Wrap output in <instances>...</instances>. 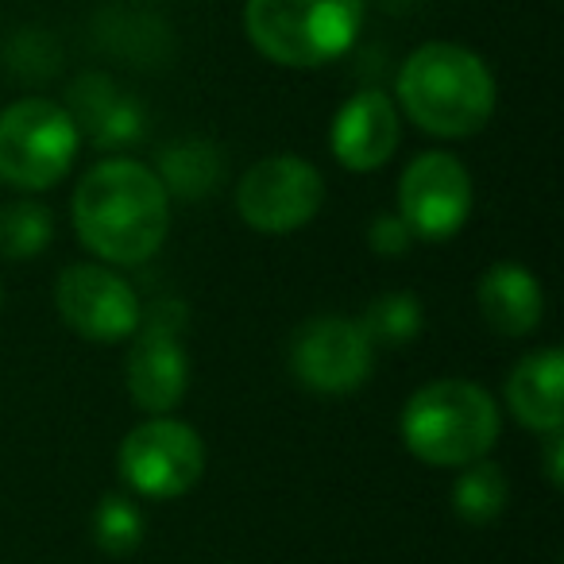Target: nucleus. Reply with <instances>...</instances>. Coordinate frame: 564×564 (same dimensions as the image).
Wrapping results in <instances>:
<instances>
[{
  "label": "nucleus",
  "mask_w": 564,
  "mask_h": 564,
  "mask_svg": "<svg viewBox=\"0 0 564 564\" xmlns=\"http://www.w3.org/2000/svg\"><path fill=\"white\" fill-rule=\"evenodd\" d=\"M402 445L430 468L484 460L502 430L499 402L471 379H433L402 406Z\"/></svg>",
  "instance_id": "obj_3"
},
{
  "label": "nucleus",
  "mask_w": 564,
  "mask_h": 564,
  "mask_svg": "<svg viewBox=\"0 0 564 564\" xmlns=\"http://www.w3.org/2000/svg\"><path fill=\"white\" fill-rule=\"evenodd\" d=\"M422 325H425V310L410 291L383 294V299L371 302V306L364 310V317H360V329L368 333V340L376 348L410 345V340H417Z\"/></svg>",
  "instance_id": "obj_18"
},
{
  "label": "nucleus",
  "mask_w": 564,
  "mask_h": 564,
  "mask_svg": "<svg viewBox=\"0 0 564 564\" xmlns=\"http://www.w3.org/2000/svg\"><path fill=\"white\" fill-rule=\"evenodd\" d=\"M510 499V484H507V471L499 468L495 460H471L460 468L453 484V510L460 522L468 525H487L507 510Z\"/></svg>",
  "instance_id": "obj_15"
},
{
  "label": "nucleus",
  "mask_w": 564,
  "mask_h": 564,
  "mask_svg": "<svg viewBox=\"0 0 564 564\" xmlns=\"http://www.w3.org/2000/svg\"><path fill=\"white\" fill-rule=\"evenodd\" d=\"M0 302H4V291H0Z\"/></svg>",
  "instance_id": "obj_22"
},
{
  "label": "nucleus",
  "mask_w": 564,
  "mask_h": 564,
  "mask_svg": "<svg viewBox=\"0 0 564 564\" xmlns=\"http://www.w3.org/2000/svg\"><path fill=\"white\" fill-rule=\"evenodd\" d=\"M58 317L70 325L78 337L120 345L143 322V306L135 291L109 271L105 263H70L55 282Z\"/></svg>",
  "instance_id": "obj_10"
},
{
  "label": "nucleus",
  "mask_w": 564,
  "mask_h": 564,
  "mask_svg": "<svg viewBox=\"0 0 564 564\" xmlns=\"http://www.w3.org/2000/svg\"><path fill=\"white\" fill-rule=\"evenodd\" d=\"M291 371L314 394H352L376 368V345L352 317H310L286 345Z\"/></svg>",
  "instance_id": "obj_8"
},
{
  "label": "nucleus",
  "mask_w": 564,
  "mask_h": 564,
  "mask_svg": "<svg viewBox=\"0 0 564 564\" xmlns=\"http://www.w3.org/2000/svg\"><path fill=\"white\" fill-rule=\"evenodd\" d=\"M159 178H163L166 194H182V197H202L213 189L220 174V159L209 143L202 140H182L174 148H166L159 155Z\"/></svg>",
  "instance_id": "obj_17"
},
{
  "label": "nucleus",
  "mask_w": 564,
  "mask_h": 564,
  "mask_svg": "<svg viewBox=\"0 0 564 564\" xmlns=\"http://www.w3.org/2000/svg\"><path fill=\"white\" fill-rule=\"evenodd\" d=\"M402 140V117L399 105L383 94V89H360L340 105L337 120H333V155L345 171L371 174L379 166L391 163Z\"/></svg>",
  "instance_id": "obj_12"
},
{
  "label": "nucleus",
  "mask_w": 564,
  "mask_h": 564,
  "mask_svg": "<svg viewBox=\"0 0 564 564\" xmlns=\"http://www.w3.org/2000/svg\"><path fill=\"white\" fill-rule=\"evenodd\" d=\"M507 406L518 425L533 433L564 430V356L561 348H538L522 356L507 379Z\"/></svg>",
  "instance_id": "obj_14"
},
{
  "label": "nucleus",
  "mask_w": 564,
  "mask_h": 564,
  "mask_svg": "<svg viewBox=\"0 0 564 564\" xmlns=\"http://www.w3.org/2000/svg\"><path fill=\"white\" fill-rule=\"evenodd\" d=\"M143 533H148V518H143L140 502L132 495H105L94 510V541L109 556H128L140 549Z\"/></svg>",
  "instance_id": "obj_19"
},
{
  "label": "nucleus",
  "mask_w": 564,
  "mask_h": 564,
  "mask_svg": "<svg viewBox=\"0 0 564 564\" xmlns=\"http://www.w3.org/2000/svg\"><path fill=\"white\" fill-rule=\"evenodd\" d=\"M117 468L120 479L143 499H182L205 471L202 433L178 417H148L120 441Z\"/></svg>",
  "instance_id": "obj_6"
},
{
  "label": "nucleus",
  "mask_w": 564,
  "mask_h": 564,
  "mask_svg": "<svg viewBox=\"0 0 564 564\" xmlns=\"http://www.w3.org/2000/svg\"><path fill=\"white\" fill-rule=\"evenodd\" d=\"M74 228L101 263H148L171 228V194L151 166L105 159L89 166L74 189Z\"/></svg>",
  "instance_id": "obj_1"
},
{
  "label": "nucleus",
  "mask_w": 564,
  "mask_h": 564,
  "mask_svg": "<svg viewBox=\"0 0 564 564\" xmlns=\"http://www.w3.org/2000/svg\"><path fill=\"white\" fill-rule=\"evenodd\" d=\"M399 217L414 240H448L471 217V174L448 151H422L399 178Z\"/></svg>",
  "instance_id": "obj_9"
},
{
  "label": "nucleus",
  "mask_w": 564,
  "mask_h": 564,
  "mask_svg": "<svg viewBox=\"0 0 564 564\" xmlns=\"http://www.w3.org/2000/svg\"><path fill=\"white\" fill-rule=\"evenodd\" d=\"M476 306L487 329L499 337H530L545 317V291L533 271L518 263H495L479 274Z\"/></svg>",
  "instance_id": "obj_13"
},
{
  "label": "nucleus",
  "mask_w": 564,
  "mask_h": 564,
  "mask_svg": "<svg viewBox=\"0 0 564 564\" xmlns=\"http://www.w3.org/2000/svg\"><path fill=\"white\" fill-rule=\"evenodd\" d=\"M394 97L425 135L468 140L491 120L495 78L476 51L460 43H425L402 63Z\"/></svg>",
  "instance_id": "obj_2"
},
{
  "label": "nucleus",
  "mask_w": 564,
  "mask_h": 564,
  "mask_svg": "<svg viewBox=\"0 0 564 564\" xmlns=\"http://www.w3.org/2000/svg\"><path fill=\"white\" fill-rule=\"evenodd\" d=\"M364 28V0H248L243 32L274 66L317 70L348 55Z\"/></svg>",
  "instance_id": "obj_4"
},
{
  "label": "nucleus",
  "mask_w": 564,
  "mask_h": 564,
  "mask_svg": "<svg viewBox=\"0 0 564 564\" xmlns=\"http://www.w3.org/2000/svg\"><path fill=\"white\" fill-rule=\"evenodd\" d=\"M178 317H166L163 310H155V314H143L140 329L132 333L135 345L128 356V394L151 417L171 414L186 399L189 364L178 340Z\"/></svg>",
  "instance_id": "obj_11"
},
{
  "label": "nucleus",
  "mask_w": 564,
  "mask_h": 564,
  "mask_svg": "<svg viewBox=\"0 0 564 564\" xmlns=\"http://www.w3.org/2000/svg\"><path fill=\"white\" fill-rule=\"evenodd\" d=\"M82 128L63 105L24 97L0 112V182L40 194L66 178L78 159Z\"/></svg>",
  "instance_id": "obj_5"
},
{
  "label": "nucleus",
  "mask_w": 564,
  "mask_h": 564,
  "mask_svg": "<svg viewBox=\"0 0 564 564\" xmlns=\"http://www.w3.org/2000/svg\"><path fill=\"white\" fill-rule=\"evenodd\" d=\"M325 202V178L302 155L259 159L236 186V213L263 236H291L317 217Z\"/></svg>",
  "instance_id": "obj_7"
},
{
  "label": "nucleus",
  "mask_w": 564,
  "mask_h": 564,
  "mask_svg": "<svg viewBox=\"0 0 564 564\" xmlns=\"http://www.w3.org/2000/svg\"><path fill=\"white\" fill-rule=\"evenodd\" d=\"M51 240H55V217L43 202L20 197L0 209V259L24 263L47 251Z\"/></svg>",
  "instance_id": "obj_16"
},
{
  "label": "nucleus",
  "mask_w": 564,
  "mask_h": 564,
  "mask_svg": "<svg viewBox=\"0 0 564 564\" xmlns=\"http://www.w3.org/2000/svg\"><path fill=\"white\" fill-rule=\"evenodd\" d=\"M545 476H549V484L553 487H561L564 484V430H553V433H545Z\"/></svg>",
  "instance_id": "obj_21"
},
{
  "label": "nucleus",
  "mask_w": 564,
  "mask_h": 564,
  "mask_svg": "<svg viewBox=\"0 0 564 564\" xmlns=\"http://www.w3.org/2000/svg\"><path fill=\"white\" fill-rule=\"evenodd\" d=\"M368 248L376 251L379 259H402L414 248V232H410L399 213H379L368 225Z\"/></svg>",
  "instance_id": "obj_20"
}]
</instances>
